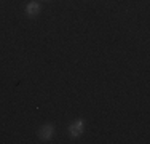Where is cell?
<instances>
[{
    "label": "cell",
    "instance_id": "6da1fadb",
    "mask_svg": "<svg viewBox=\"0 0 150 144\" xmlns=\"http://www.w3.org/2000/svg\"><path fill=\"white\" fill-rule=\"evenodd\" d=\"M83 127H85V123H83V120H75L70 123V127H69V135L72 136V138H78V136L83 133Z\"/></svg>",
    "mask_w": 150,
    "mask_h": 144
},
{
    "label": "cell",
    "instance_id": "7a4b0ae2",
    "mask_svg": "<svg viewBox=\"0 0 150 144\" xmlns=\"http://www.w3.org/2000/svg\"><path fill=\"white\" fill-rule=\"evenodd\" d=\"M38 136H40V139H43V141L51 139L53 136H54V127H53V125H43V127L40 128V131H38Z\"/></svg>",
    "mask_w": 150,
    "mask_h": 144
},
{
    "label": "cell",
    "instance_id": "3957f363",
    "mask_svg": "<svg viewBox=\"0 0 150 144\" xmlns=\"http://www.w3.org/2000/svg\"><path fill=\"white\" fill-rule=\"evenodd\" d=\"M40 3L38 2H30V3H27V6H26V13L29 14V16H37L38 13H40Z\"/></svg>",
    "mask_w": 150,
    "mask_h": 144
}]
</instances>
